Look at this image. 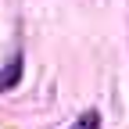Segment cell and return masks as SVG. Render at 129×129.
Masks as SVG:
<instances>
[{"instance_id":"cell-1","label":"cell","mask_w":129,"mask_h":129,"mask_svg":"<svg viewBox=\"0 0 129 129\" xmlns=\"http://www.w3.org/2000/svg\"><path fill=\"white\" fill-rule=\"evenodd\" d=\"M22 72H25V57H22V50H18V54L7 61V68H0V93H4V90H11V86H18Z\"/></svg>"},{"instance_id":"cell-2","label":"cell","mask_w":129,"mask_h":129,"mask_svg":"<svg viewBox=\"0 0 129 129\" xmlns=\"http://www.w3.org/2000/svg\"><path fill=\"white\" fill-rule=\"evenodd\" d=\"M72 129H101V111H83V115H79L75 122H72Z\"/></svg>"}]
</instances>
